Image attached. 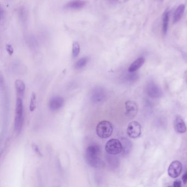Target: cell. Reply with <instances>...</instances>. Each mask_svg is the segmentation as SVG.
Here are the masks:
<instances>
[{
    "instance_id": "6da1fadb",
    "label": "cell",
    "mask_w": 187,
    "mask_h": 187,
    "mask_svg": "<svg viewBox=\"0 0 187 187\" xmlns=\"http://www.w3.org/2000/svg\"><path fill=\"white\" fill-rule=\"evenodd\" d=\"M101 147L97 144H92L87 148L85 152V159L87 163L95 168H100L103 162L100 158Z\"/></svg>"
},
{
    "instance_id": "7a4b0ae2",
    "label": "cell",
    "mask_w": 187,
    "mask_h": 187,
    "mask_svg": "<svg viewBox=\"0 0 187 187\" xmlns=\"http://www.w3.org/2000/svg\"><path fill=\"white\" fill-rule=\"evenodd\" d=\"M24 120L23 102L20 97H18L16 101L15 119V129L17 133L21 131L24 124Z\"/></svg>"
},
{
    "instance_id": "3957f363",
    "label": "cell",
    "mask_w": 187,
    "mask_h": 187,
    "mask_svg": "<svg viewBox=\"0 0 187 187\" xmlns=\"http://www.w3.org/2000/svg\"><path fill=\"white\" fill-rule=\"evenodd\" d=\"M113 125L108 121H101L96 127V133L101 138H109L113 133Z\"/></svg>"
},
{
    "instance_id": "277c9868",
    "label": "cell",
    "mask_w": 187,
    "mask_h": 187,
    "mask_svg": "<svg viewBox=\"0 0 187 187\" xmlns=\"http://www.w3.org/2000/svg\"><path fill=\"white\" fill-rule=\"evenodd\" d=\"M106 153L110 155H116L122 152V145L119 140L111 139L108 140L106 145Z\"/></svg>"
},
{
    "instance_id": "5b68a950",
    "label": "cell",
    "mask_w": 187,
    "mask_h": 187,
    "mask_svg": "<svg viewBox=\"0 0 187 187\" xmlns=\"http://www.w3.org/2000/svg\"><path fill=\"white\" fill-rule=\"evenodd\" d=\"M106 92L103 87L96 86L93 88L91 93V99L95 104L102 103L106 99Z\"/></svg>"
},
{
    "instance_id": "8992f818",
    "label": "cell",
    "mask_w": 187,
    "mask_h": 187,
    "mask_svg": "<svg viewBox=\"0 0 187 187\" xmlns=\"http://www.w3.org/2000/svg\"><path fill=\"white\" fill-rule=\"evenodd\" d=\"M141 125L137 121H132L128 125L127 133L130 138H136L141 134Z\"/></svg>"
},
{
    "instance_id": "52a82bcc",
    "label": "cell",
    "mask_w": 187,
    "mask_h": 187,
    "mask_svg": "<svg viewBox=\"0 0 187 187\" xmlns=\"http://www.w3.org/2000/svg\"><path fill=\"white\" fill-rule=\"evenodd\" d=\"M182 171V165L179 161L175 160L170 164L168 168V175L173 178L178 177Z\"/></svg>"
},
{
    "instance_id": "ba28073f",
    "label": "cell",
    "mask_w": 187,
    "mask_h": 187,
    "mask_svg": "<svg viewBox=\"0 0 187 187\" xmlns=\"http://www.w3.org/2000/svg\"><path fill=\"white\" fill-rule=\"evenodd\" d=\"M125 115L130 118H133L137 114L138 107L136 103L131 101L125 103Z\"/></svg>"
},
{
    "instance_id": "9c48e42d",
    "label": "cell",
    "mask_w": 187,
    "mask_h": 187,
    "mask_svg": "<svg viewBox=\"0 0 187 187\" xmlns=\"http://www.w3.org/2000/svg\"><path fill=\"white\" fill-rule=\"evenodd\" d=\"M64 103V101L63 97L59 96H53L49 101V108L53 111H57L62 108Z\"/></svg>"
},
{
    "instance_id": "30bf717a",
    "label": "cell",
    "mask_w": 187,
    "mask_h": 187,
    "mask_svg": "<svg viewBox=\"0 0 187 187\" xmlns=\"http://www.w3.org/2000/svg\"><path fill=\"white\" fill-rule=\"evenodd\" d=\"M175 131L179 133H184L187 131V126L182 118L180 116H177L173 124Z\"/></svg>"
},
{
    "instance_id": "8fae6325",
    "label": "cell",
    "mask_w": 187,
    "mask_h": 187,
    "mask_svg": "<svg viewBox=\"0 0 187 187\" xmlns=\"http://www.w3.org/2000/svg\"><path fill=\"white\" fill-rule=\"evenodd\" d=\"M86 5V2L82 0H73L69 2L65 6V8L67 9L79 10L83 7Z\"/></svg>"
},
{
    "instance_id": "7c38bea8",
    "label": "cell",
    "mask_w": 187,
    "mask_h": 187,
    "mask_svg": "<svg viewBox=\"0 0 187 187\" xmlns=\"http://www.w3.org/2000/svg\"><path fill=\"white\" fill-rule=\"evenodd\" d=\"M145 59L144 58L139 57L132 63L129 67V72H133L137 71L144 64Z\"/></svg>"
},
{
    "instance_id": "4fadbf2b",
    "label": "cell",
    "mask_w": 187,
    "mask_h": 187,
    "mask_svg": "<svg viewBox=\"0 0 187 187\" xmlns=\"http://www.w3.org/2000/svg\"><path fill=\"white\" fill-rule=\"evenodd\" d=\"M15 87L17 95L19 96H23L25 90V85L21 80H16L15 81Z\"/></svg>"
},
{
    "instance_id": "5bb4252c",
    "label": "cell",
    "mask_w": 187,
    "mask_h": 187,
    "mask_svg": "<svg viewBox=\"0 0 187 187\" xmlns=\"http://www.w3.org/2000/svg\"><path fill=\"white\" fill-rule=\"evenodd\" d=\"M185 10V6L184 5H179L173 15V22L177 23L181 19Z\"/></svg>"
},
{
    "instance_id": "9a60e30c",
    "label": "cell",
    "mask_w": 187,
    "mask_h": 187,
    "mask_svg": "<svg viewBox=\"0 0 187 187\" xmlns=\"http://www.w3.org/2000/svg\"><path fill=\"white\" fill-rule=\"evenodd\" d=\"M168 20H169V12L168 10L163 13V30L164 34L167 33L168 27Z\"/></svg>"
},
{
    "instance_id": "2e32d148",
    "label": "cell",
    "mask_w": 187,
    "mask_h": 187,
    "mask_svg": "<svg viewBox=\"0 0 187 187\" xmlns=\"http://www.w3.org/2000/svg\"><path fill=\"white\" fill-rule=\"evenodd\" d=\"M88 62V58L86 57L82 58L75 64L74 67L76 69H81L86 65Z\"/></svg>"
},
{
    "instance_id": "e0dca14e",
    "label": "cell",
    "mask_w": 187,
    "mask_h": 187,
    "mask_svg": "<svg viewBox=\"0 0 187 187\" xmlns=\"http://www.w3.org/2000/svg\"><path fill=\"white\" fill-rule=\"evenodd\" d=\"M36 95L34 92L32 93L30 101V106L29 108L30 111H34V110L36 109Z\"/></svg>"
},
{
    "instance_id": "ac0fdd59",
    "label": "cell",
    "mask_w": 187,
    "mask_h": 187,
    "mask_svg": "<svg viewBox=\"0 0 187 187\" xmlns=\"http://www.w3.org/2000/svg\"><path fill=\"white\" fill-rule=\"evenodd\" d=\"M80 52V44L77 41H74L72 44V53L73 57L75 58L78 56Z\"/></svg>"
},
{
    "instance_id": "d6986e66",
    "label": "cell",
    "mask_w": 187,
    "mask_h": 187,
    "mask_svg": "<svg viewBox=\"0 0 187 187\" xmlns=\"http://www.w3.org/2000/svg\"><path fill=\"white\" fill-rule=\"evenodd\" d=\"M121 142L122 145V152H123L125 154L129 153V148L130 147V140H129L127 138H122Z\"/></svg>"
},
{
    "instance_id": "ffe728a7",
    "label": "cell",
    "mask_w": 187,
    "mask_h": 187,
    "mask_svg": "<svg viewBox=\"0 0 187 187\" xmlns=\"http://www.w3.org/2000/svg\"><path fill=\"white\" fill-rule=\"evenodd\" d=\"M6 51L8 53L10 54V56H12L14 52V49H13V48L12 47V46L10 44H7L6 46Z\"/></svg>"
},
{
    "instance_id": "44dd1931",
    "label": "cell",
    "mask_w": 187,
    "mask_h": 187,
    "mask_svg": "<svg viewBox=\"0 0 187 187\" xmlns=\"http://www.w3.org/2000/svg\"><path fill=\"white\" fill-rule=\"evenodd\" d=\"M32 147H33V149L34 150V152L36 153V154H38V155H40L41 156L42 154L41 153V152L40 150V149L38 148V147L37 145V144H33V145H32Z\"/></svg>"
},
{
    "instance_id": "7402d4cb",
    "label": "cell",
    "mask_w": 187,
    "mask_h": 187,
    "mask_svg": "<svg viewBox=\"0 0 187 187\" xmlns=\"http://www.w3.org/2000/svg\"><path fill=\"white\" fill-rule=\"evenodd\" d=\"M181 182L179 180H177L176 181H174L173 183V187H181Z\"/></svg>"
},
{
    "instance_id": "603a6c76",
    "label": "cell",
    "mask_w": 187,
    "mask_h": 187,
    "mask_svg": "<svg viewBox=\"0 0 187 187\" xmlns=\"http://www.w3.org/2000/svg\"><path fill=\"white\" fill-rule=\"evenodd\" d=\"M182 181L184 184H186L187 183V172L184 173V174L183 175Z\"/></svg>"
}]
</instances>
